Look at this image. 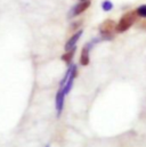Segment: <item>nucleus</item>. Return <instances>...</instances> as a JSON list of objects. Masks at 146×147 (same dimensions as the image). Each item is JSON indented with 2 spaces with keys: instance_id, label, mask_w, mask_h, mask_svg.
Segmentation results:
<instances>
[{
  "instance_id": "nucleus-1",
  "label": "nucleus",
  "mask_w": 146,
  "mask_h": 147,
  "mask_svg": "<svg viewBox=\"0 0 146 147\" xmlns=\"http://www.w3.org/2000/svg\"><path fill=\"white\" fill-rule=\"evenodd\" d=\"M136 16H137V14H136V11H134V10L126 13V14L121 17V20L119 21V23L116 24V32L122 33V32L129 30V29L131 28V25L135 23Z\"/></svg>"
},
{
  "instance_id": "nucleus-2",
  "label": "nucleus",
  "mask_w": 146,
  "mask_h": 147,
  "mask_svg": "<svg viewBox=\"0 0 146 147\" xmlns=\"http://www.w3.org/2000/svg\"><path fill=\"white\" fill-rule=\"evenodd\" d=\"M114 31H116V24L112 20L104 21L101 24V26H99V33H101V36L103 37V39H106V40L112 39Z\"/></svg>"
},
{
  "instance_id": "nucleus-3",
  "label": "nucleus",
  "mask_w": 146,
  "mask_h": 147,
  "mask_svg": "<svg viewBox=\"0 0 146 147\" xmlns=\"http://www.w3.org/2000/svg\"><path fill=\"white\" fill-rule=\"evenodd\" d=\"M65 92L64 89L61 87L56 94L55 97V107H56V112H57V116H61L62 112L64 110V99H65Z\"/></svg>"
},
{
  "instance_id": "nucleus-4",
  "label": "nucleus",
  "mask_w": 146,
  "mask_h": 147,
  "mask_svg": "<svg viewBox=\"0 0 146 147\" xmlns=\"http://www.w3.org/2000/svg\"><path fill=\"white\" fill-rule=\"evenodd\" d=\"M89 6H90V1H89V0H88V1H80L79 3H76L72 9L70 10V13H69V17L72 18V17H74V16H78V15L82 14L86 9H88Z\"/></svg>"
},
{
  "instance_id": "nucleus-5",
  "label": "nucleus",
  "mask_w": 146,
  "mask_h": 147,
  "mask_svg": "<svg viewBox=\"0 0 146 147\" xmlns=\"http://www.w3.org/2000/svg\"><path fill=\"white\" fill-rule=\"evenodd\" d=\"M96 41H98V40L96 39V40H94V41H91V42H88V43L82 48L81 56H80V64H81V65L86 66V65L89 64V61H90V59H89V50H90V48L93 47L94 42H96Z\"/></svg>"
},
{
  "instance_id": "nucleus-6",
  "label": "nucleus",
  "mask_w": 146,
  "mask_h": 147,
  "mask_svg": "<svg viewBox=\"0 0 146 147\" xmlns=\"http://www.w3.org/2000/svg\"><path fill=\"white\" fill-rule=\"evenodd\" d=\"M75 76H76V65H75V64H73L71 74H70V76H69V79H68L66 83L64 84V87H62V88L64 89V92H65L66 95H68V94L71 91V89H72L73 82H74V79H75Z\"/></svg>"
},
{
  "instance_id": "nucleus-7",
  "label": "nucleus",
  "mask_w": 146,
  "mask_h": 147,
  "mask_svg": "<svg viewBox=\"0 0 146 147\" xmlns=\"http://www.w3.org/2000/svg\"><path fill=\"white\" fill-rule=\"evenodd\" d=\"M82 32H83L82 30H79L78 32H75L72 37L69 39V41H68L66 45H65V50H66V51H69V50H71L73 48H75V45H76L78 40L80 39V37H81Z\"/></svg>"
},
{
  "instance_id": "nucleus-8",
  "label": "nucleus",
  "mask_w": 146,
  "mask_h": 147,
  "mask_svg": "<svg viewBox=\"0 0 146 147\" xmlns=\"http://www.w3.org/2000/svg\"><path fill=\"white\" fill-rule=\"evenodd\" d=\"M74 51H75V48H73V49H71V50H69V51L64 53V55L61 57V58H62V61H64L65 63L70 64V63L72 62L73 56H74Z\"/></svg>"
},
{
  "instance_id": "nucleus-9",
  "label": "nucleus",
  "mask_w": 146,
  "mask_h": 147,
  "mask_svg": "<svg viewBox=\"0 0 146 147\" xmlns=\"http://www.w3.org/2000/svg\"><path fill=\"white\" fill-rule=\"evenodd\" d=\"M135 11H136L137 16L143 17V18H146V5H141Z\"/></svg>"
},
{
  "instance_id": "nucleus-10",
  "label": "nucleus",
  "mask_w": 146,
  "mask_h": 147,
  "mask_svg": "<svg viewBox=\"0 0 146 147\" xmlns=\"http://www.w3.org/2000/svg\"><path fill=\"white\" fill-rule=\"evenodd\" d=\"M102 8H103V10H105V11H110V10L113 8V3H112L110 0H105V1L102 3Z\"/></svg>"
},
{
  "instance_id": "nucleus-11",
  "label": "nucleus",
  "mask_w": 146,
  "mask_h": 147,
  "mask_svg": "<svg viewBox=\"0 0 146 147\" xmlns=\"http://www.w3.org/2000/svg\"><path fill=\"white\" fill-rule=\"evenodd\" d=\"M71 71H72V65L68 69V71H66V73L64 75V78L62 79V81H61V87H64V84L66 83V81H68V79H69V76H70V74H71Z\"/></svg>"
},
{
  "instance_id": "nucleus-12",
  "label": "nucleus",
  "mask_w": 146,
  "mask_h": 147,
  "mask_svg": "<svg viewBox=\"0 0 146 147\" xmlns=\"http://www.w3.org/2000/svg\"><path fill=\"white\" fill-rule=\"evenodd\" d=\"M80 1H88V0H80Z\"/></svg>"
},
{
  "instance_id": "nucleus-13",
  "label": "nucleus",
  "mask_w": 146,
  "mask_h": 147,
  "mask_svg": "<svg viewBox=\"0 0 146 147\" xmlns=\"http://www.w3.org/2000/svg\"><path fill=\"white\" fill-rule=\"evenodd\" d=\"M46 147H49V145H47V146H46Z\"/></svg>"
}]
</instances>
